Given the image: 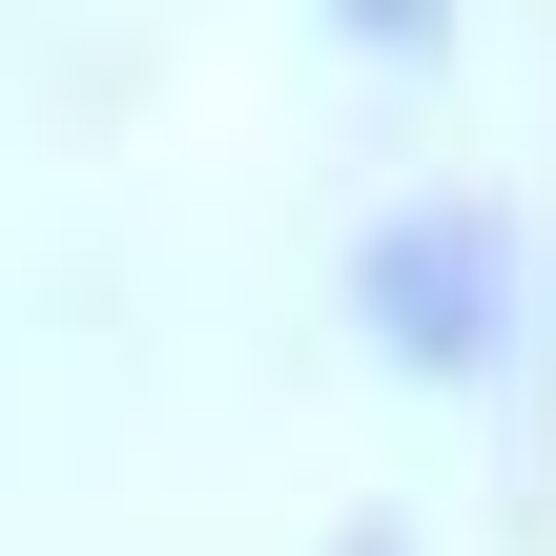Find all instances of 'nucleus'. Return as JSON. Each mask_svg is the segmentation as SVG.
<instances>
[{
  "mask_svg": "<svg viewBox=\"0 0 556 556\" xmlns=\"http://www.w3.org/2000/svg\"><path fill=\"white\" fill-rule=\"evenodd\" d=\"M495 309H516V268H495V227H475V206H433V227H392V248H371V330H392L413 371H475V351H495Z\"/></svg>",
  "mask_w": 556,
  "mask_h": 556,
  "instance_id": "1",
  "label": "nucleus"
}]
</instances>
